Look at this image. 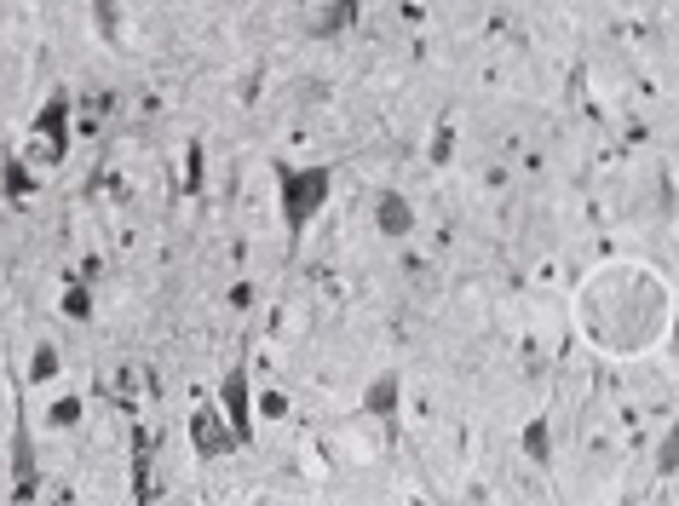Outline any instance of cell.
<instances>
[{"mask_svg": "<svg viewBox=\"0 0 679 506\" xmlns=\"http://www.w3.org/2000/svg\"><path fill=\"white\" fill-rule=\"evenodd\" d=\"M374 225H380V236L415 230V207L403 202V190H380V196H374Z\"/></svg>", "mask_w": 679, "mask_h": 506, "instance_id": "cell-7", "label": "cell"}, {"mask_svg": "<svg viewBox=\"0 0 679 506\" xmlns=\"http://www.w3.org/2000/svg\"><path fill=\"white\" fill-rule=\"evenodd\" d=\"M29 156L35 162H64L70 156V93H52L35 122H29Z\"/></svg>", "mask_w": 679, "mask_h": 506, "instance_id": "cell-3", "label": "cell"}, {"mask_svg": "<svg viewBox=\"0 0 679 506\" xmlns=\"http://www.w3.org/2000/svg\"><path fill=\"white\" fill-rule=\"evenodd\" d=\"M219 409H225L236 443H243V450H254V385H248V369H230V374L219 380Z\"/></svg>", "mask_w": 679, "mask_h": 506, "instance_id": "cell-5", "label": "cell"}, {"mask_svg": "<svg viewBox=\"0 0 679 506\" xmlns=\"http://www.w3.org/2000/svg\"><path fill=\"white\" fill-rule=\"evenodd\" d=\"M398 403H403V374L398 369H380L369 380V392H363V409L380 414V421H398Z\"/></svg>", "mask_w": 679, "mask_h": 506, "instance_id": "cell-6", "label": "cell"}, {"mask_svg": "<svg viewBox=\"0 0 679 506\" xmlns=\"http://www.w3.org/2000/svg\"><path fill=\"white\" fill-rule=\"evenodd\" d=\"M673 345H679V293H673V334H668Z\"/></svg>", "mask_w": 679, "mask_h": 506, "instance_id": "cell-18", "label": "cell"}, {"mask_svg": "<svg viewBox=\"0 0 679 506\" xmlns=\"http://www.w3.org/2000/svg\"><path fill=\"white\" fill-rule=\"evenodd\" d=\"M346 23H358V7H329V12H311L306 18L311 35H335V29H346Z\"/></svg>", "mask_w": 679, "mask_h": 506, "instance_id": "cell-10", "label": "cell"}, {"mask_svg": "<svg viewBox=\"0 0 679 506\" xmlns=\"http://www.w3.org/2000/svg\"><path fill=\"white\" fill-rule=\"evenodd\" d=\"M329 190H335V167H329V162H317V167H288V162H277V196H282V225H288V236H300V230L322 214Z\"/></svg>", "mask_w": 679, "mask_h": 506, "instance_id": "cell-2", "label": "cell"}, {"mask_svg": "<svg viewBox=\"0 0 679 506\" xmlns=\"http://www.w3.org/2000/svg\"><path fill=\"white\" fill-rule=\"evenodd\" d=\"M29 185H35V178H29L23 156H12V162H7V190H12V202H23V196H29Z\"/></svg>", "mask_w": 679, "mask_h": 506, "instance_id": "cell-11", "label": "cell"}, {"mask_svg": "<svg viewBox=\"0 0 679 506\" xmlns=\"http://www.w3.org/2000/svg\"><path fill=\"white\" fill-rule=\"evenodd\" d=\"M29 374H35V380H52V374H58V351H52V345H35V357H29Z\"/></svg>", "mask_w": 679, "mask_h": 506, "instance_id": "cell-13", "label": "cell"}, {"mask_svg": "<svg viewBox=\"0 0 679 506\" xmlns=\"http://www.w3.org/2000/svg\"><path fill=\"white\" fill-rule=\"evenodd\" d=\"M151 432H133V506H151Z\"/></svg>", "mask_w": 679, "mask_h": 506, "instance_id": "cell-8", "label": "cell"}, {"mask_svg": "<svg viewBox=\"0 0 679 506\" xmlns=\"http://www.w3.org/2000/svg\"><path fill=\"white\" fill-rule=\"evenodd\" d=\"M282 409H288V403H282V392H259V414H265V421H277Z\"/></svg>", "mask_w": 679, "mask_h": 506, "instance_id": "cell-16", "label": "cell"}, {"mask_svg": "<svg viewBox=\"0 0 679 506\" xmlns=\"http://www.w3.org/2000/svg\"><path fill=\"white\" fill-rule=\"evenodd\" d=\"M185 178H191L185 190H196V185H202V144H191V156H185Z\"/></svg>", "mask_w": 679, "mask_h": 506, "instance_id": "cell-15", "label": "cell"}, {"mask_svg": "<svg viewBox=\"0 0 679 506\" xmlns=\"http://www.w3.org/2000/svg\"><path fill=\"white\" fill-rule=\"evenodd\" d=\"M86 311H93V300H86V288H70V293H64V317H86Z\"/></svg>", "mask_w": 679, "mask_h": 506, "instance_id": "cell-14", "label": "cell"}, {"mask_svg": "<svg viewBox=\"0 0 679 506\" xmlns=\"http://www.w3.org/2000/svg\"><path fill=\"white\" fill-rule=\"evenodd\" d=\"M75 414H81V403H58L52 421H58V426H75Z\"/></svg>", "mask_w": 679, "mask_h": 506, "instance_id": "cell-17", "label": "cell"}, {"mask_svg": "<svg viewBox=\"0 0 679 506\" xmlns=\"http://www.w3.org/2000/svg\"><path fill=\"white\" fill-rule=\"evenodd\" d=\"M679 472V426L668 432V443H662V455H657V478H673Z\"/></svg>", "mask_w": 679, "mask_h": 506, "instance_id": "cell-12", "label": "cell"}, {"mask_svg": "<svg viewBox=\"0 0 679 506\" xmlns=\"http://www.w3.org/2000/svg\"><path fill=\"white\" fill-rule=\"evenodd\" d=\"M576 329L605 357H639L673 334V293L651 265H599L576 288Z\"/></svg>", "mask_w": 679, "mask_h": 506, "instance_id": "cell-1", "label": "cell"}, {"mask_svg": "<svg viewBox=\"0 0 679 506\" xmlns=\"http://www.w3.org/2000/svg\"><path fill=\"white\" fill-rule=\"evenodd\" d=\"M518 443H524V455L536 461V466H547V461H553V432H547L542 414H536V421H529V426L518 432Z\"/></svg>", "mask_w": 679, "mask_h": 506, "instance_id": "cell-9", "label": "cell"}, {"mask_svg": "<svg viewBox=\"0 0 679 506\" xmlns=\"http://www.w3.org/2000/svg\"><path fill=\"white\" fill-rule=\"evenodd\" d=\"M191 443H196V455H202V461H225L230 450H243L219 403H196V409H191Z\"/></svg>", "mask_w": 679, "mask_h": 506, "instance_id": "cell-4", "label": "cell"}]
</instances>
